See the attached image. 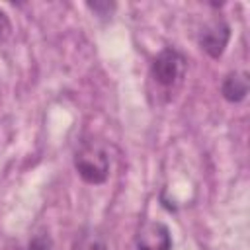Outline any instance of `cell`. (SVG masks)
I'll return each instance as SVG.
<instances>
[{
  "instance_id": "1",
  "label": "cell",
  "mask_w": 250,
  "mask_h": 250,
  "mask_svg": "<svg viewBox=\"0 0 250 250\" xmlns=\"http://www.w3.org/2000/svg\"><path fill=\"white\" fill-rule=\"evenodd\" d=\"M188 74V59L186 55L168 45L156 53L148 68V84L152 86L150 94L156 96L158 104H168L182 90Z\"/></svg>"
},
{
  "instance_id": "2",
  "label": "cell",
  "mask_w": 250,
  "mask_h": 250,
  "mask_svg": "<svg viewBox=\"0 0 250 250\" xmlns=\"http://www.w3.org/2000/svg\"><path fill=\"white\" fill-rule=\"evenodd\" d=\"M74 170L78 178L88 186H102L111 174V154L109 145L100 139L82 141L72 156Z\"/></svg>"
},
{
  "instance_id": "3",
  "label": "cell",
  "mask_w": 250,
  "mask_h": 250,
  "mask_svg": "<svg viewBox=\"0 0 250 250\" xmlns=\"http://www.w3.org/2000/svg\"><path fill=\"white\" fill-rule=\"evenodd\" d=\"M230 23L221 18V16H215L213 20H209L201 29H199V35H197V45L199 49L211 57V59H221L229 41H230Z\"/></svg>"
},
{
  "instance_id": "4",
  "label": "cell",
  "mask_w": 250,
  "mask_h": 250,
  "mask_svg": "<svg viewBox=\"0 0 250 250\" xmlns=\"http://www.w3.org/2000/svg\"><path fill=\"white\" fill-rule=\"evenodd\" d=\"M137 250H172L174 240L168 225L162 221H146L139 227L135 234Z\"/></svg>"
},
{
  "instance_id": "5",
  "label": "cell",
  "mask_w": 250,
  "mask_h": 250,
  "mask_svg": "<svg viewBox=\"0 0 250 250\" xmlns=\"http://www.w3.org/2000/svg\"><path fill=\"white\" fill-rule=\"evenodd\" d=\"M248 90H250V84H248V74L246 72L230 70L221 80V96L229 104H240V102H244L246 96H248Z\"/></svg>"
},
{
  "instance_id": "6",
  "label": "cell",
  "mask_w": 250,
  "mask_h": 250,
  "mask_svg": "<svg viewBox=\"0 0 250 250\" xmlns=\"http://www.w3.org/2000/svg\"><path fill=\"white\" fill-rule=\"evenodd\" d=\"M70 250H107V242L100 230L86 227L74 236Z\"/></svg>"
},
{
  "instance_id": "7",
  "label": "cell",
  "mask_w": 250,
  "mask_h": 250,
  "mask_svg": "<svg viewBox=\"0 0 250 250\" xmlns=\"http://www.w3.org/2000/svg\"><path fill=\"white\" fill-rule=\"evenodd\" d=\"M86 6L98 16V18H109L113 12H115V8H117V4L115 2H107V0H96V2H86Z\"/></svg>"
},
{
  "instance_id": "8",
  "label": "cell",
  "mask_w": 250,
  "mask_h": 250,
  "mask_svg": "<svg viewBox=\"0 0 250 250\" xmlns=\"http://www.w3.org/2000/svg\"><path fill=\"white\" fill-rule=\"evenodd\" d=\"M25 250H53V240L47 232H37L29 238Z\"/></svg>"
},
{
  "instance_id": "9",
  "label": "cell",
  "mask_w": 250,
  "mask_h": 250,
  "mask_svg": "<svg viewBox=\"0 0 250 250\" xmlns=\"http://www.w3.org/2000/svg\"><path fill=\"white\" fill-rule=\"evenodd\" d=\"M12 31H14V25L10 16L4 10H0V43H6L12 37Z\"/></svg>"
}]
</instances>
